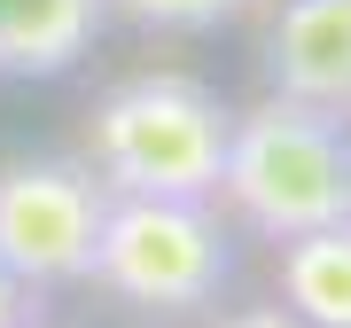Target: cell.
Instances as JSON below:
<instances>
[{
  "instance_id": "9c48e42d",
  "label": "cell",
  "mask_w": 351,
  "mask_h": 328,
  "mask_svg": "<svg viewBox=\"0 0 351 328\" xmlns=\"http://www.w3.org/2000/svg\"><path fill=\"white\" fill-rule=\"evenodd\" d=\"M32 320H39V290L0 266V328H32Z\"/></svg>"
},
{
  "instance_id": "277c9868",
  "label": "cell",
  "mask_w": 351,
  "mask_h": 328,
  "mask_svg": "<svg viewBox=\"0 0 351 328\" xmlns=\"http://www.w3.org/2000/svg\"><path fill=\"white\" fill-rule=\"evenodd\" d=\"M110 188L78 156H8L0 164V266L32 290L94 281V242Z\"/></svg>"
},
{
  "instance_id": "52a82bcc",
  "label": "cell",
  "mask_w": 351,
  "mask_h": 328,
  "mask_svg": "<svg viewBox=\"0 0 351 328\" xmlns=\"http://www.w3.org/2000/svg\"><path fill=\"white\" fill-rule=\"evenodd\" d=\"M274 274H281V313H297L304 328H351V219H328L313 235L274 242Z\"/></svg>"
},
{
  "instance_id": "30bf717a",
  "label": "cell",
  "mask_w": 351,
  "mask_h": 328,
  "mask_svg": "<svg viewBox=\"0 0 351 328\" xmlns=\"http://www.w3.org/2000/svg\"><path fill=\"white\" fill-rule=\"evenodd\" d=\"M219 328H304V320L281 313V305H242V313H226Z\"/></svg>"
},
{
  "instance_id": "ba28073f",
  "label": "cell",
  "mask_w": 351,
  "mask_h": 328,
  "mask_svg": "<svg viewBox=\"0 0 351 328\" xmlns=\"http://www.w3.org/2000/svg\"><path fill=\"white\" fill-rule=\"evenodd\" d=\"M250 0H110V16H125L133 32H226Z\"/></svg>"
},
{
  "instance_id": "8992f818",
  "label": "cell",
  "mask_w": 351,
  "mask_h": 328,
  "mask_svg": "<svg viewBox=\"0 0 351 328\" xmlns=\"http://www.w3.org/2000/svg\"><path fill=\"white\" fill-rule=\"evenodd\" d=\"M110 0H0V78H63L94 55Z\"/></svg>"
},
{
  "instance_id": "3957f363",
  "label": "cell",
  "mask_w": 351,
  "mask_h": 328,
  "mask_svg": "<svg viewBox=\"0 0 351 328\" xmlns=\"http://www.w3.org/2000/svg\"><path fill=\"white\" fill-rule=\"evenodd\" d=\"M234 258L211 219V203H180V196H110L94 242V281L117 290L141 313H203Z\"/></svg>"
},
{
  "instance_id": "7a4b0ae2",
  "label": "cell",
  "mask_w": 351,
  "mask_h": 328,
  "mask_svg": "<svg viewBox=\"0 0 351 328\" xmlns=\"http://www.w3.org/2000/svg\"><path fill=\"white\" fill-rule=\"evenodd\" d=\"M219 196L234 203V219L265 242L313 235L328 219H351L343 196V117L304 110L289 94H265L258 110H234L219 164Z\"/></svg>"
},
{
  "instance_id": "8fae6325",
  "label": "cell",
  "mask_w": 351,
  "mask_h": 328,
  "mask_svg": "<svg viewBox=\"0 0 351 328\" xmlns=\"http://www.w3.org/2000/svg\"><path fill=\"white\" fill-rule=\"evenodd\" d=\"M343 196H351V126H343Z\"/></svg>"
},
{
  "instance_id": "6da1fadb",
  "label": "cell",
  "mask_w": 351,
  "mask_h": 328,
  "mask_svg": "<svg viewBox=\"0 0 351 328\" xmlns=\"http://www.w3.org/2000/svg\"><path fill=\"white\" fill-rule=\"evenodd\" d=\"M234 110L180 71L125 78L94 102L86 117V172L110 196H180V203H211L219 196V164Z\"/></svg>"
},
{
  "instance_id": "5b68a950",
  "label": "cell",
  "mask_w": 351,
  "mask_h": 328,
  "mask_svg": "<svg viewBox=\"0 0 351 328\" xmlns=\"http://www.w3.org/2000/svg\"><path fill=\"white\" fill-rule=\"evenodd\" d=\"M265 78L274 94L351 126V0H281L265 39Z\"/></svg>"
},
{
  "instance_id": "7c38bea8",
  "label": "cell",
  "mask_w": 351,
  "mask_h": 328,
  "mask_svg": "<svg viewBox=\"0 0 351 328\" xmlns=\"http://www.w3.org/2000/svg\"><path fill=\"white\" fill-rule=\"evenodd\" d=\"M32 328H39V320H32Z\"/></svg>"
}]
</instances>
